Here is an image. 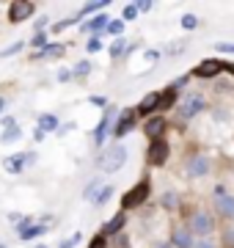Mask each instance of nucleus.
Returning a JSON list of instances; mask_svg holds the SVG:
<instances>
[{
    "label": "nucleus",
    "mask_w": 234,
    "mask_h": 248,
    "mask_svg": "<svg viewBox=\"0 0 234 248\" xmlns=\"http://www.w3.org/2000/svg\"><path fill=\"white\" fill-rule=\"evenodd\" d=\"M127 157H130V149H127V143L110 141L105 149H99L97 166H99V171H105V174H116V171L124 169Z\"/></svg>",
    "instance_id": "obj_1"
},
{
    "label": "nucleus",
    "mask_w": 234,
    "mask_h": 248,
    "mask_svg": "<svg viewBox=\"0 0 234 248\" xmlns=\"http://www.w3.org/2000/svg\"><path fill=\"white\" fill-rule=\"evenodd\" d=\"M185 226H188V232L196 240L212 237V232H215V226H218V218L209 213V210H190V213L185 215Z\"/></svg>",
    "instance_id": "obj_2"
},
{
    "label": "nucleus",
    "mask_w": 234,
    "mask_h": 248,
    "mask_svg": "<svg viewBox=\"0 0 234 248\" xmlns=\"http://www.w3.org/2000/svg\"><path fill=\"white\" fill-rule=\"evenodd\" d=\"M204 110H207V97L201 91H190V94L182 97V102H176V122L188 124L198 113H204Z\"/></svg>",
    "instance_id": "obj_3"
},
{
    "label": "nucleus",
    "mask_w": 234,
    "mask_h": 248,
    "mask_svg": "<svg viewBox=\"0 0 234 248\" xmlns=\"http://www.w3.org/2000/svg\"><path fill=\"white\" fill-rule=\"evenodd\" d=\"M149 196H152V179H149V177L138 179L135 185L121 196V213H130V210L144 207V204L149 202Z\"/></svg>",
    "instance_id": "obj_4"
},
{
    "label": "nucleus",
    "mask_w": 234,
    "mask_h": 248,
    "mask_svg": "<svg viewBox=\"0 0 234 248\" xmlns=\"http://www.w3.org/2000/svg\"><path fill=\"white\" fill-rule=\"evenodd\" d=\"M118 116V108L110 105L102 108V119L97 122V127H94V133H91V143H94V149H105V143H108L110 138V127H113V122H116Z\"/></svg>",
    "instance_id": "obj_5"
},
{
    "label": "nucleus",
    "mask_w": 234,
    "mask_h": 248,
    "mask_svg": "<svg viewBox=\"0 0 234 248\" xmlns=\"http://www.w3.org/2000/svg\"><path fill=\"white\" fill-rule=\"evenodd\" d=\"M135 124H138L135 108H124V110H118L116 122H113V127H110V141L121 143V138H127V135L135 130Z\"/></svg>",
    "instance_id": "obj_6"
},
{
    "label": "nucleus",
    "mask_w": 234,
    "mask_h": 248,
    "mask_svg": "<svg viewBox=\"0 0 234 248\" xmlns=\"http://www.w3.org/2000/svg\"><path fill=\"white\" fill-rule=\"evenodd\" d=\"M185 174L190 179H204L212 174V157H209L207 152H193L185 163Z\"/></svg>",
    "instance_id": "obj_7"
},
{
    "label": "nucleus",
    "mask_w": 234,
    "mask_h": 248,
    "mask_svg": "<svg viewBox=\"0 0 234 248\" xmlns=\"http://www.w3.org/2000/svg\"><path fill=\"white\" fill-rule=\"evenodd\" d=\"M215 218H220L223 223L234 221V196L226 190V185H215V210H212Z\"/></svg>",
    "instance_id": "obj_8"
},
{
    "label": "nucleus",
    "mask_w": 234,
    "mask_h": 248,
    "mask_svg": "<svg viewBox=\"0 0 234 248\" xmlns=\"http://www.w3.org/2000/svg\"><path fill=\"white\" fill-rule=\"evenodd\" d=\"M39 160V155L33 149L28 152H17V155H11V157H3V171L11 174V177H19V174H25L28 166H33Z\"/></svg>",
    "instance_id": "obj_9"
},
{
    "label": "nucleus",
    "mask_w": 234,
    "mask_h": 248,
    "mask_svg": "<svg viewBox=\"0 0 234 248\" xmlns=\"http://www.w3.org/2000/svg\"><path fill=\"white\" fill-rule=\"evenodd\" d=\"M171 157V146L165 138H157V141H149V149H146V163L152 169H162Z\"/></svg>",
    "instance_id": "obj_10"
},
{
    "label": "nucleus",
    "mask_w": 234,
    "mask_h": 248,
    "mask_svg": "<svg viewBox=\"0 0 234 248\" xmlns=\"http://www.w3.org/2000/svg\"><path fill=\"white\" fill-rule=\"evenodd\" d=\"M223 58H201V61L193 66V72H190V78H198V80H212L218 78L220 72H223Z\"/></svg>",
    "instance_id": "obj_11"
},
{
    "label": "nucleus",
    "mask_w": 234,
    "mask_h": 248,
    "mask_svg": "<svg viewBox=\"0 0 234 248\" xmlns=\"http://www.w3.org/2000/svg\"><path fill=\"white\" fill-rule=\"evenodd\" d=\"M33 14H36V3H30V0H11L9 3V22L11 25H22Z\"/></svg>",
    "instance_id": "obj_12"
},
{
    "label": "nucleus",
    "mask_w": 234,
    "mask_h": 248,
    "mask_svg": "<svg viewBox=\"0 0 234 248\" xmlns=\"http://www.w3.org/2000/svg\"><path fill=\"white\" fill-rule=\"evenodd\" d=\"M108 22H110V17L105 14V11H99V14H94L91 19H83L77 28H80L83 33H88V36H102L105 28H108Z\"/></svg>",
    "instance_id": "obj_13"
},
{
    "label": "nucleus",
    "mask_w": 234,
    "mask_h": 248,
    "mask_svg": "<svg viewBox=\"0 0 234 248\" xmlns=\"http://www.w3.org/2000/svg\"><path fill=\"white\" fill-rule=\"evenodd\" d=\"M165 130H168V122L165 116H149L144 124V133L149 141H157V138H165Z\"/></svg>",
    "instance_id": "obj_14"
},
{
    "label": "nucleus",
    "mask_w": 234,
    "mask_h": 248,
    "mask_svg": "<svg viewBox=\"0 0 234 248\" xmlns=\"http://www.w3.org/2000/svg\"><path fill=\"white\" fill-rule=\"evenodd\" d=\"M124 226H127V213H121V210H118V213L113 215L110 221H105V223H102V229H99V234H102L105 240H110V237H118Z\"/></svg>",
    "instance_id": "obj_15"
},
{
    "label": "nucleus",
    "mask_w": 234,
    "mask_h": 248,
    "mask_svg": "<svg viewBox=\"0 0 234 248\" xmlns=\"http://www.w3.org/2000/svg\"><path fill=\"white\" fill-rule=\"evenodd\" d=\"M66 53V45H61V42H50V45L44 47V50H39V53H30L28 55V61L36 63V61H50V58H61V55Z\"/></svg>",
    "instance_id": "obj_16"
},
{
    "label": "nucleus",
    "mask_w": 234,
    "mask_h": 248,
    "mask_svg": "<svg viewBox=\"0 0 234 248\" xmlns=\"http://www.w3.org/2000/svg\"><path fill=\"white\" fill-rule=\"evenodd\" d=\"M157 99H160V91H149V94H144V97H141V102L135 105L138 119H141V116H146V119H149V116L157 113Z\"/></svg>",
    "instance_id": "obj_17"
},
{
    "label": "nucleus",
    "mask_w": 234,
    "mask_h": 248,
    "mask_svg": "<svg viewBox=\"0 0 234 248\" xmlns=\"http://www.w3.org/2000/svg\"><path fill=\"white\" fill-rule=\"evenodd\" d=\"M168 243H171V248H193L196 246V237L188 232V226H174Z\"/></svg>",
    "instance_id": "obj_18"
},
{
    "label": "nucleus",
    "mask_w": 234,
    "mask_h": 248,
    "mask_svg": "<svg viewBox=\"0 0 234 248\" xmlns=\"http://www.w3.org/2000/svg\"><path fill=\"white\" fill-rule=\"evenodd\" d=\"M176 102H179V91H174L171 86H168L165 91H160V99H157V116L174 110V108H176Z\"/></svg>",
    "instance_id": "obj_19"
},
{
    "label": "nucleus",
    "mask_w": 234,
    "mask_h": 248,
    "mask_svg": "<svg viewBox=\"0 0 234 248\" xmlns=\"http://www.w3.org/2000/svg\"><path fill=\"white\" fill-rule=\"evenodd\" d=\"M58 127H61V119L55 113H39L36 119V130L42 135H50V133H58Z\"/></svg>",
    "instance_id": "obj_20"
},
{
    "label": "nucleus",
    "mask_w": 234,
    "mask_h": 248,
    "mask_svg": "<svg viewBox=\"0 0 234 248\" xmlns=\"http://www.w3.org/2000/svg\"><path fill=\"white\" fill-rule=\"evenodd\" d=\"M108 9V0H94V3H83L80 6V11H77V14H74V17H77V22H83V19L88 17H94V14H99V11H105Z\"/></svg>",
    "instance_id": "obj_21"
},
{
    "label": "nucleus",
    "mask_w": 234,
    "mask_h": 248,
    "mask_svg": "<svg viewBox=\"0 0 234 248\" xmlns=\"http://www.w3.org/2000/svg\"><path fill=\"white\" fill-rule=\"evenodd\" d=\"M47 229H50V226H47V223H30V226H28L25 232H22V234H17L19 240H22V243H30V240H39V237H44L47 234Z\"/></svg>",
    "instance_id": "obj_22"
},
{
    "label": "nucleus",
    "mask_w": 234,
    "mask_h": 248,
    "mask_svg": "<svg viewBox=\"0 0 234 248\" xmlns=\"http://www.w3.org/2000/svg\"><path fill=\"white\" fill-rule=\"evenodd\" d=\"M127 42L124 36H118V39H113L110 42V47H108V53H110V61H124V53H127Z\"/></svg>",
    "instance_id": "obj_23"
},
{
    "label": "nucleus",
    "mask_w": 234,
    "mask_h": 248,
    "mask_svg": "<svg viewBox=\"0 0 234 248\" xmlns=\"http://www.w3.org/2000/svg\"><path fill=\"white\" fill-rule=\"evenodd\" d=\"M160 207L162 210H179L182 207V196L176 193V190H165V193L160 196Z\"/></svg>",
    "instance_id": "obj_24"
},
{
    "label": "nucleus",
    "mask_w": 234,
    "mask_h": 248,
    "mask_svg": "<svg viewBox=\"0 0 234 248\" xmlns=\"http://www.w3.org/2000/svg\"><path fill=\"white\" fill-rule=\"evenodd\" d=\"M22 135H25V130H22L19 124H14L11 130H3V133H0V143H3V146H11V143H17Z\"/></svg>",
    "instance_id": "obj_25"
},
{
    "label": "nucleus",
    "mask_w": 234,
    "mask_h": 248,
    "mask_svg": "<svg viewBox=\"0 0 234 248\" xmlns=\"http://www.w3.org/2000/svg\"><path fill=\"white\" fill-rule=\"evenodd\" d=\"M91 72H94V63H91L88 58H83V61H77L72 66V80H86Z\"/></svg>",
    "instance_id": "obj_26"
},
{
    "label": "nucleus",
    "mask_w": 234,
    "mask_h": 248,
    "mask_svg": "<svg viewBox=\"0 0 234 248\" xmlns=\"http://www.w3.org/2000/svg\"><path fill=\"white\" fill-rule=\"evenodd\" d=\"M110 199H113V185H102L97 190V196L91 199V207H97V210H99V207H105Z\"/></svg>",
    "instance_id": "obj_27"
},
{
    "label": "nucleus",
    "mask_w": 234,
    "mask_h": 248,
    "mask_svg": "<svg viewBox=\"0 0 234 248\" xmlns=\"http://www.w3.org/2000/svg\"><path fill=\"white\" fill-rule=\"evenodd\" d=\"M99 187H102V177H94L91 182H86V187H83V199H86V202H91V199L97 196Z\"/></svg>",
    "instance_id": "obj_28"
},
{
    "label": "nucleus",
    "mask_w": 234,
    "mask_h": 248,
    "mask_svg": "<svg viewBox=\"0 0 234 248\" xmlns=\"http://www.w3.org/2000/svg\"><path fill=\"white\" fill-rule=\"evenodd\" d=\"M28 45L33 47V53H39V50H44V47L50 45V36H47V31H44V33H33V39H30Z\"/></svg>",
    "instance_id": "obj_29"
},
{
    "label": "nucleus",
    "mask_w": 234,
    "mask_h": 248,
    "mask_svg": "<svg viewBox=\"0 0 234 248\" xmlns=\"http://www.w3.org/2000/svg\"><path fill=\"white\" fill-rule=\"evenodd\" d=\"M138 19V3H127L124 9H121V22H135Z\"/></svg>",
    "instance_id": "obj_30"
},
{
    "label": "nucleus",
    "mask_w": 234,
    "mask_h": 248,
    "mask_svg": "<svg viewBox=\"0 0 234 248\" xmlns=\"http://www.w3.org/2000/svg\"><path fill=\"white\" fill-rule=\"evenodd\" d=\"M179 25L185 28V31H196V28L201 25V19H198L196 14H182V17H179Z\"/></svg>",
    "instance_id": "obj_31"
},
{
    "label": "nucleus",
    "mask_w": 234,
    "mask_h": 248,
    "mask_svg": "<svg viewBox=\"0 0 234 248\" xmlns=\"http://www.w3.org/2000/svg\"><path fill=\"white\" fill-rule=\"evenodd\" d=\"M105 33L113 36V39H118V36L124 33V22H121V19H110L108 28H105Z\"/></svg>",
    "instance_id": "obj_32"
},
{
    "label": "nucleus",
    "mask_w": 234,
    "mask_h": 248,
    "mask_svg": "<svg viewBox=\"0 0 234 248\" xmlns=\"http://www.w3.org/2000/svg\"><path fill=\"white\" fill-rule=\"evenodd\" d=\"M102 36H88V42H86V53L88 55H97L99 50H102Z\"/></svg>",
    "instance_id": "obj_33"
},
{
    "label": "nucleus",
    "mask_w": 234,
    "mask_h": 248,
    "mask_svg": "<svg viewBox=\"0 0 234 248\" xmlns=\"http://www.w3.org/2000/svg\"><path fill=\"white\" fill-rule=\"evenodd\" d=\"M30 223H36V218H33V215H19V221L14 223V232H17V234H22Z\"/></svg>",
    "instance_id": "obj_34"
},
{
    "label": "nucleus",
    "mask_w": 234,
    "mask_h": 248,
    "mask_svg": "<svg viewBox=\"0 0 234 248\" xmlns=\"http://www.w3.org/2000/svg\"><path fill=\"white\" fill-rule=\"evenodd\" d=\"M25 45H28L25 39H19V42H14V45H11V47H6V50L0 53V58H11V55H17V53H19V50H22V47H25Z\"/></svg>",
    "instance_id": "obj_35"
},
{
    "label": "nucleus",
    "mask_w": 234,
    "mask_h": 248,
    "mask_svg": "<svg viewBox=\"0 0 234 248\" xmlns=\"http://www.w3.org/2000/svg\"><path fill=\"white\" fill-rule=\"evenodd\" d=\"M80 240H83V232H74L72 237L61 240V246H58V248H74V246H77V243H80Z\"/></svg>",
    "instance_id": "obj_36"
},
{
    "label": "nucleus",
    "mask_w": 234,
    "mask_h": 248,
    "mask_svg": "<svg viewBox=\"0 0 234 248\" xmlns=\"http://www.w3.org/2000/svg\"><path fill=\"white\" fill-rule=\"evenodd\" d=\"M215 50H218L220 55H234V42H218Z\"/></svg>",
    "instance_id": "obj_37"
},
{
    "label": "nucleus",
    "mask_w": 234,
    "mask_h": 248,
    "mask_svg": "<svg viewBox=\"0 0 234 248\" xmlns=\"http://www.w3.org/2000/svg\"><path fill=\"white\" fill-rule=\"evenodd\" d=\"M193 248H220V246H218V240H212V237H201V240H196Z\"/></svg>",
    "instance_id": "obj_38"
},
{
    "label": "nucleus",
    "mask_w": 234,
    "mask_h": 248,
    "mask_svg": "<svg viewBox=\"0 0 234 248\" xmlns=\"http://www.w3.org/2000/svg\"><path fill=\"white\" fill-rule=\"evenodd\" d=\"M88 105H94V108H108V97L94 94V97H88Z\"/></svg>",
    "instance_id": "obj_39"
},
{
    "label": "nucleus",
    "mask_w": 234,
    "mask_h": 248,
    "mask_svg": "<svg viewBox=\"0 0 234 248\" xmlns=\"http://www.w3.org/2000/svg\"><path fill=\"white\" fill-rule=\"evenodd\" d=\"M74 127H77V122H61V127H58V133H55V135H61V138H63L66 133H72Z\"/></svg>",
    "instance_id": "obj_40"
},
{
    "label": "nucleus",
    "mask_w": 234,
    "mask_h": 248,
    "mask_svg": "<svg viewBox=\"0 0 234 248\" xmlns=\"http://www.w3.org/2000/svg\"><path fill=\"white\" fill-rule=\"evenodd\" d=\"M88 248H108V240L102 237V234H94L91 243H88Z\"/></svg>",
    "instance_id": "obj_41"
},
{
    "label": "nucleus",
    "mask_w": 234,
    "mask_h": 248,
    "mask_svg": "<svg viewBox=\"0 0 234 248\" xmlns=\"http://www.w3.org/2000/svg\"><path fill=\"white\" fill-rule=\"evenodd\" d=\"M44 28H50V19L47 17H39L36 22H33V31H36V33H44Z\"/></svg>",
    "instance_id": "obj_42"
},
{
    "label": "nucleus",
    "mask_w": 234,
    "mask_h": 248,
    "mask_svg": "<svg viewBox=\"0 0 234 248\" xmlns=\"http://www.w3.org/2000/svg\"><path fill=\"white\" fill-rule=\"evenodd\" d=\"M0 124H3V130H11V127H14V124H17V119H14V116H0Z\"/></svg>",
    "instance_id": "obj_43"
},
{
    "label": "nucleus",
    "mask_w": 234,
    "mask_h": 248,
    "mask_svg": "<svg viewBox=\"0 0 234 248\" xmlns=\"http://www.w3.org/2000/svg\"><path fill=\"white\" fill-rule=\"evenodd\" d=\"M55 80H58V83H69V80H72V69H61L55 75Z\"/></svg>",
    "instance_id": "obj_44"
},
{
    "label": "nucleus",
    "mask_w": 234,
    "mask_h": 248,
    "mask_svg": "<svg viewBox=\"0 0 234 248\" xmlns=\"http://www.w3.org/2000/svg\"><path fill=\"white\" fill-rule=\"evenodd\" d=\"M223 243H226L229 248H234V229H226V232H223Z\"/></svg>",
    "instance_id": "obj_45"
},
{
    "label": "nucleus",
    "mask_w": 234,
    "mask_h": 248,
    "mask_svg": "<svg viewBox=\"0 0 234 248\" xmlns=\"http://www.w3.org/2000/svg\"><path fill=\"white\" fill-rule=\"evenodd\" d=\"M154 3H138V14H146V11H152Z\"/></svg>",
    "instance_id": "obj_46"
},
{
    "label": "nucleus",
    "mask_w": 234,
    "mask_h": 248,
    "mask_svg": "<svg viewBox=\"0 0 234 248\" xmlns=\"http://www.w3.org/2000/svg\"><path fill=\"white\" fill-rule=\"evenodd\" d=\"M6 110H9V99L0 94V116H6Z\"/></svg>",
    "instance_id": "obj_47"
},
{
    "label": "nucleus",
    "mask_w": 234,
    "mask_h": 248,
    "mask_svg": "<svg viewBox=\"0 0 234 248\" xmlns=\"http://www.w3.org/2000/svg\"><path fill=\"white\" fill-rule=\"evenodd\" d=\"M146 58L149 61H160V50H146Z\"/></svg>",
    "instance_id": "obj_48"
},
{
    "label": "nucleus",
    "mask_w": 234,
    "mask_h": 248,
    "mask_svg": "<svg viewBox=\"0 0 234 248\" xmlns=\"http://www.w3.org/2000/svg\"><path fill=\"white\" fill-rule=\"evenodd\" d=\"M44 138H47V135H42V133H39V130H36V127H33V141H36V143H42V141H44Z\"/></svg>",
    "instance_id": "obj_49"
},
{
    "label": "nucleus",
    "mask_w": 234,
    "mask_h": 248,
    "mask_svg": "<svg viewBox=\"0 0 234 248\" xmlns=\"http://www.w3.org/2000/svg\"><path fill=\"white\" fill-rule=\"evenodd\" d=\"M223 72H229V75H234V61H226V63H223Z\"/></svg>",
    "instance_id": "obj_50"
},
{
    "label": "nucleus",
    "mask_w": 234,
    "mask_h": 248,
    "mask_svg": "<svg viewBox=\"0 0 234 248\" xmlns=\"http://www.w3.org/2000/svg\"><path fill=\"white\" fill-rule=\"evenodd\" d=\"M33 248H50V246H47V243H39V246H33Z\"/></svg>",
    "instance_id": "obj_51"
},
{
    "label": "nucleus",
    "mask_w": 234,
    "mask_h": 248,
    "mask_svg": "<svg viewBox=\"0 0 234 248\" xmlns=\"http://www.w3.org/2000/svg\"><path fill=\"white\" fill-rule=\"evenodd\" d=\"M0 248H9V246H6V243H0Z\"/></svg>",
    "instance_id": "obj_52"
}]
</instances>
